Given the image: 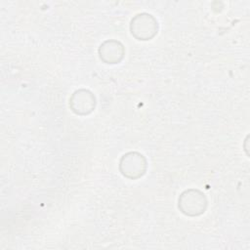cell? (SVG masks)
<instances>
[{
    "instance_id": "obj_2",
    "label": "cell",
    "mask_w": 250,
    "mask_h": 250,
    "mask_svg": "<svg viewBox=\"0 0 250 250\" xmlns=\"http://www.w3.org/2000/svg\"><path fill=\"white\" fill-rule=\"evenodd\" d=\"M130 28L138 40H150L157 34V21L149 14H140L132 20Z\"/></svg>"
},
{
    "instance_id": "obj_1",
    "label": "cell",
    "mask_w": 250,
    "mask_h": 250,
    "mask_svg": "<svg viewBox=\"0 0 250 250\" xmlns=\"http://www.w3.org/2000/svg\"><path fill=\"white\" fill-rule=\"evenodd\" d=\"M207 201L204 194L197 189L186 190L179 197V208L188 216L204 213Z\"/></svg>"
},
{
    "instance_id": "obj_3",
    "label": "cell",
    "mask_w": 250,
    "mask_h": 250,
    "mask_svg": "<svg viewBox=\"0 0 250 250\" xmlns=\"http://www.w3.org/2000/svg\"><path fill=\"white\" fill-rule=\"evenodd\" d=\"M146 167V159L138 152H129L123 155L120 161L121 173L130 179L141 177L145 174Z\"/></svg>"
},
{
    "instance_id": "obj_5",
    "label": "cell",
    "mask_w": 250,
    "mask_h": 250,
    "mask_svg": "<svg viewBox=\"0 0 250 250\" xmlns=\"http://www.w3.org/2000/svg\"><path fill=\"white\" fill-rule=\"evenodd\" d=\"M101 60L106 63H118L124 55V48L118 41H105L99 50Z\"/></svg>"
},
{
    "instance_id": "obj_4",
    "label": "cell",
    "mask_w": 250,
    "mask_h": 250,
    "mask_svg": "<svg viewBox=\"0 0 250 250\" xmlns=\"http://www.w3.org/2000/svg\"><path fill=\"white\" fill-rule=\"evenodd\" d=\"M95 97L87 90H78L74 92L71 99H69V105L72 110L80 115L90 113L95 108Z\"/></svg>"
}]
</instances>
